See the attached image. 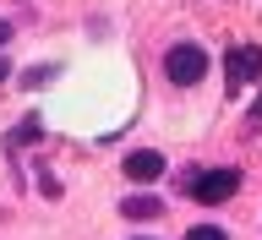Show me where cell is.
Here are the masks:
<instances>
[{
    "instance_id": "cell-1",
    "label": "cell",
    "mask_w": 262,
    "mask_h": 240,
    "mask_svg": "<svg viewBox=\"0 0 262 240\" xmlns=\"http://www.w3.org/2000/svg\"><path fill=\"white\" fill-rule=\"evenodd\" d=\"M164 77L175 82V88H196V82L208 77V49L202 44H169L164 49Z\"/></svg>"
},
{
    "instance_id": "cell-2",
    "label": "cell",
    "mask_w": 262,
    "mask_h": 240,
    "mask_svg": "<svg viewBox=\"0 0 262 240\" xmlns=\"http://www.w3.org/2000/svg\"><path fill=\"white\" fill-rule=\"evenodd\" d=\"M235 191H241V169H202V175L186 180V197L202 202V208H219V202H229Z\"/></svg>"
},
{
    "instance_id": "cell-3",
    "label": "cell",
    "mask_w": 262,
    "mask_h": 240,
    "mask_svg": "<svg viewBox=\"0 0 262 240\" xmlns=\"http://www.w3.org/2000/svg\"><path fill=\"white\" fill-rule=\"evenodd\" d=\"M224 66H229V93H241L246 82L262 77V44H235Z\"/></svg>"
},
{
    "instance_id": "cell-4",
    "label": "cell",
    "mask_w": 262,
    "mask_h": 240,
    "mask_svg": "<svg viewBox=\"0 0 262 240\" xmlns=\"http://www.w3.org/2000/svg\"><path fill=\"white\" fill-rule=\"evenodd\" d=\"M169 164H164V153H153V147H137V153H126V180H137V186H147V180H159Z\"/></svg>"
},
{
    "instance_id": "cell-5",
    "label": "cell",
    "mask_w": 262,
    "mask_h": 240,
    "mask_svg": "<svg viewBox=\"0 0 262 240\" xmlns=\"http://www.w3.org/2000/svg\"><path fill=\"white\" fill-rule=\"evenodd\" d=\"M120 213L126 219H164V197H126Z\"/></svg>"
},
{
    "instance_id": "cell-6",
    "label": "cell",
    "mask_w": 262,
    "mask_h": 240,
    "mask_svg": "<svg viewBox=\"0 0 262 240\" xmlns=\"http://www.w3.org/2000/svg\"><path fill=\"white\" fill-rule=\"evenodd\" d=\"M38 137H44V120H38V115H28V120L6 137V147H28V142H38Z\"/></svg>"
},
{
    "instance_id": "cell-7",
    "label": "cell",
    "mask_w": 262,
    "mask_h": 240,
    "mask_svg": "<svg viewBox=\"0 0 262 240\" xmlns=\"http://www.w3.org/2000/svg\"><path fill=\"white\" fill-rule=\"evenodd\" d=\"M44 82H55V66H33L28 77H22V88L33 93V88H44Z\"/></svg>"
},
{
    "instance_id": "cell-8",
    "label": "cell",
    "mask_w": 262,
    "mask_h": 240,
    "mask_svg": "<svg viewBox=\"0 0 262 240\" xmlns=\"http://www.w3.org/2000/svg\"><path fill=\"white\" fill-rule=\"evenodd\" d=\"M186 240H229L219 224H196V229H186Z\"/></svg>"
},
{
    "instance_id": "cell-9",
    "label": "cell",
    "mask_w": 262,
    "mask_h": 240,
    "mask_svg": "<svg viewBox=\"0 0 262 240\" xmlns=\"http://www.w3.org/2000/svg\"><path fill=\"white\" fill-rule=\"evenodd\" d=\"M246 126H251V131L262 126V98H257V110H251V120H246Z\"/></svg>"
},
{
    "instance_id": "cell-10",
    "label": "cell",
    "mask_w": 262,
    "mask_h": 240,
    "mask_svg": "<svg viewBox=\"0 0 262 240\" xmlns=\"http://www.w3.org/2000/svg\"><path fill=\"white\" fill-rule=\"evenodd\" d=\"M6 44H11V22H0V49H6Z\"/></svg>"
},
{
    "instance_id": "cell-11",
    "label": "cell",
    "mask_w": 262,
    "mask_h": 240,
    "mask_svg": "<svg viewBox=\"0 0 262 240\" xmlns=\"http://www.w3.org/2000/svg\"><path fill=\"white\" fill-rule=\"evenodd\" d=\"M6 77H11V66H6V60H0V82H6Z\"/></svg>"
}]
</instances>
